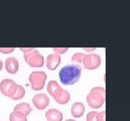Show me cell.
<instances>
[{
  "label": "cell",
  "mask_w": 130,
  "mask_h": 121,
  "mask_svg": "<svg viewBox=\"0 0 130 121\" xmlns=\"http://www.w3.org/2000/svg\"><path fill=\"white\" fill-rule=\"evenodd\" d=\"M24 95H25V91H24V88L22 86V85L17 84V87H16V90L14 92V95L11 97L10 99L13 100V101H17V100H20L22 98H24Z\"/></svg>",
  "instance_id": "cell-14"
},
{
  "label": "cell",
  "mask_w": 130,
  "mask_h": 121,
  "mask_svg": "<svg viewBox=\"0 0 130 121\" xmlns=\"http://www.w3.org/2000/svg\"><path fill=\"white\" fill-rule=\"evenodd\" d=\"M14 110L19 111V112L23 113L24 116H26L27 117V116L31 113V111H32V107H31L30 104L27 102H21V103H18V104L15 105Z\"/></svg>",
  "instance_id": "cell-13"
},
{
  "label": "cell",
  "mask_w": 130,
  "mask_h": 121,
  "mask_svg": "<svg viewBox=\"0 0 130 121\" xmlns=\"http://www.w3.org/2000/svg\"><path fill=\"white\" fill-rule=\"evenodd\" d=\"M32 104L35 105V107L37 109H44L45 108L48 107L49 103H50V100L49 97L47 96L45 93H38L35 94L32 98Z\"/></svg>",
  "instance_id": "cell-8"
},
{
  "label": "cell",
  "mask_w": 130,
  "mask_h": 121,
  "mask_svg": "<svg viewBox=\"0 0 130 121\" xmlns=\"http://www.w3.org/2000/svg\"><path fill=\"white\" fill-rule=\"evenodd\" d=\"M5 67L9 74H16L19 69L18 60L14 57H8L5 62Z\"/></svg>",
  "instance_id": "cell-10"
},
{
  "label": "cell",
  "mask_w": 130,
  "mask_h": 121,
  "mask_svg": "<svg viewBox=\"0 0 130 121\" xmlns=\"http://www.w3.org/2000/svg\"><path fill=\"white\" fill-rule=\"evenodd\" d=\"M61 64V56L58 54H50L46 58V66L49 70L53 71Z\"/></svg>",
  "instance_id": "cell-9"
},
{
  "label": "cell",
  "mask_w": 130,
  "mask_h": 121,
  "mask_svg": "<svg viewBox=\"0 0 130 121\" xmlns=\"http://www.w3.org/2000/svg\"><path fill=\"white\" fill-rule=\"evenodd\" d=\"M9 119L10 121H27V117L19 111L13 110V112L10 114Z\"/></svg>",
  "instance_id": "cell-15"
},
{
  "label": "cell",
  "mask_w": 130,
  "mask_h": 121,
  "mask_svg": "<svg viewBox=\"0 0 130 121\" xmlns=\"http://www.w3.org/2000/svg\"><path fill=\"white\" fill-rule=\"evenodd\" d=\"M53 49L55 52V54L60 55V54H63V53H65L68 49H69V48H53Z\"/></svg>",
  "instance_id": "cell-19"
},
{
  "label": "cell",
  "mask_w": 130,
  "mask_h": 121,
  "mask_svg": "<svg viewBox=\"0 0 130 121\" xmlns=\"http://www.w3.org/2000/svg\"><path fill=\"white\" fill-rule=\"evenodd\" d=\"M101 64V58L98 54H87L84 56L82 67L88 70H94Z\"/></svg>",
  "instance_id": "cell-5"
},
{
  "label": "cell",
  "mask_w": 130,
  "mask_h": 121,
  "mask_svg": "<svg viewBox=\"0 0 130 121\" xmlns=\"http://www.w3.org/2000/svg\"><path fill=\"white\" fill-rule=\"evenodd\" d=\"M97 121H106V111L103 110L101 112H98Z\"/></svg>",
  "instance_id": "cell-18"
},
{
  "label": "cell",
  "mask_w": 130,
  "mask_h": 121,
  "mask_svg": "<svg viewBox=\"0 0 130 121\" xmlns=\"http://www.w3.org/2000/svg\"><path fill=\"white\" fill-rule=\"evenodd\" d=\"M16 87H17V83L14 80L6 78L2 80L0 83V92L2 93L3 95L11 98L15 92Z\"/></svg>",
  "instance_id": "cell-6"
},
{
  "label": "cell",
  "mask_w": 130,
  "mask_h": 121,
  "mask_svg": "<svg viewBox=\"0 0 130 121\" xmlns=\"http://www.w3.org/2000/svg\"><path fill=\"white\" fill-rule=\"evenodd\" d=\"M97 111H89L87 114L86 121H97Z\"/></svg>",
  "instance_id": "cell-17"
},
{
  "label": "cell",
  "mask_w": 130,
  "mask_h": 121,
  "mask_svg": "<svg viewBox=\"0 0 130 121\" xmlns=\"http://www.w3.org/2000/svg\"><path fill=\"white\" fill-rule=\"evenodd\" d=\"M32 48H20V50L23 51L24 53H25V52H28V51H30Z\"/></svg>",
  "instance_id": "cell-21"
},
{
  "label": "cell",
  "mask_w": 130,
  "mask_h": 121,
  "mask_svg": "<svg viewBox=\"0 0 130 121\" xmlns=\"http://www.w3.org/2000/svg\"><path fill=\"white\" fill-rule=\"evenodd\" d=\"M14 48H0V52L3 54H9L14 51Z\"/></svg>",
  "instance_id": "cell-20"
},
{
  "label": "cell",
  "mask_w": 130,
  "mask_h": 121,
  "mask_svg": "<svg viewBox=\"0 0 130 121\" xmlns=\"http://www.w3.org/2000/svg\"><path fill=\"white\" fill-rule=\"evenodd\" d=\"M85 56V54L83 53H79L77 52L75 54H73L72 57H71V62H72V65H76V66H79L82 68V62H83V57Z\"/></svg>",
  "instance_id": "cell-16"
},
{
  "label": "cell",
  "mask_w": 130,
  "mask_h": 121,
  "mask_svg": "<svg viewBox=\"0 0 130 121\" xmlns=\"http://www.w3.org/2000/svg\"><path fill=\"white\" fill-rule=\"evenodd\" d=\"M81 67L76 65H68L60 70L59 77L62 84L72 85L79 81L81 75Z\"/></svg>",
  "instance_id": "cell-1"
},
{
  "label": "cell",
  "mask_w": 130,
  "mask_h": 121,
  "mask_svg": "<svg viewBox=\"0 0 130 121\" xmlns=\"http://www.w3.org/2000/svg\"><path fill=\"white\" fill-rule=\"evenodd\" d=\"M83 49L86 51H88V52H90V51H93L94 49H96V48H84Z\"/></svg>",
  "instance_id": "cell-22"
},
{
  "label": "cell",
  "mask_w": 130,
  "mask_h": 121,
  "mask_svg": "<svg viewBox=\"0 0 130 121\" xmlns=\"http://www.w3.org/2000/svg\"><path fill=\"white\" fill-rule=\"evenodd\" d=\"M2 68H3V62L0 60V71L2 70Z\"/></svg>",
  "instance_id": "cell-23"
},
{
  "label": "cell",
  "mask_w": 130,
  "mask_h": 121,
  "mask_svg": "<svg viewBox=\"0 0 130 121\" xmlns=\"http://www.w3.org/2000/svg\"><path fill=\"white\" fill-rule=\"evenodd\" d=\"M45 117L47 121H62L63 116L60 110L56 109H51L45 113Z\"/></svg>",
  "instance_id": "cell-11"
},
{
  "label": "cell",
  "mask_w": 130,
  "mask_h": 121,
  "mask_svg": "<svg viewBox=\"0 0 130 121\" xmlns=\"http://www.w3.org/2000/svg\"><path fill=\"white\" fill-rule=\"evenodd\" d=\"M106 100V90L104 87H94L87 95V102L92 109H100Z\"/></svg>",
  "instance_id": "cell-2"
},
{
  "label": "cell",
  "mask_w": 130,
  "mask_h": 121,
  "mask_svg": "<svg viewBox=\"0 0 130 121\" xmlns=\"http://www.w3.org/2000/svg\"><path fill=\"white\" fill-rule=\"evenodd\" d=\"M47 75L43 71H34L29 75L31 87L34 91H41L46 82Z\"/></svg>",
  "instance_id": "cell-4"
},
{
  "label": "cell",
  "mask_w": 130,
  "mask_h": 121,
  "mask_svg": "<svg viewBox=\"0 0 130 121\" xmlns=\"http://www.w3.org/2000/svg\"><path fill=\"white\" fill-rule=\"evenodd\" d=\"M71 115L74 117H80L85 112V106L82 102L73 103L71 109Z\"/></svg>",
  "instance_id": "cell-12"
},
{
  "label": "cell",
  "mask_w": 130,
  "mask_h": 121,
  "mask_svg": "<svg viewBox=\"0 0 130 121\" xmlns=\"http://www.w3.org/2000/svg\"><path fill=\"white\" fill-rule=\"evenodd\" d=\"M52 97H53V99L55 100L57 103L59 104H67L70 101V99H71V95H70V93L64 89H62L61 86H59L58 88L52 93L51 95Z\"/></svg>",
  "instance_id": "cell-7"
},
{
  "label": "cell",
  "mask_w": 130,
  "mask_h": 121,
  "mask_svg": "<svg viewBox=\"0 0 130 121\" xmlns=\"http://www.w3.org/2000/svg\"><path fill=\"white\" fill-rule=\"evenodd\" d=\"M24 58L31 67H42L44 64L43 56L35 48H32L28 52L24 53Z\"/></svg>",
  "instance_id": "cell-3"
},
{
  "label": "cell",
  "mask_w": 130,
  "mask_h": 121,
  "mask_svg": "<svg viewBox=\"0 0 130 121\" xmlns=\"http://www.w3.org/2000/svg\"><path fill=\"white\" fill-rule=\"evenodd\" d=\"M65 121H76L75 119H66Z\"/></svg>",
  "instance_id": "cell-24"
}]
</instances>
